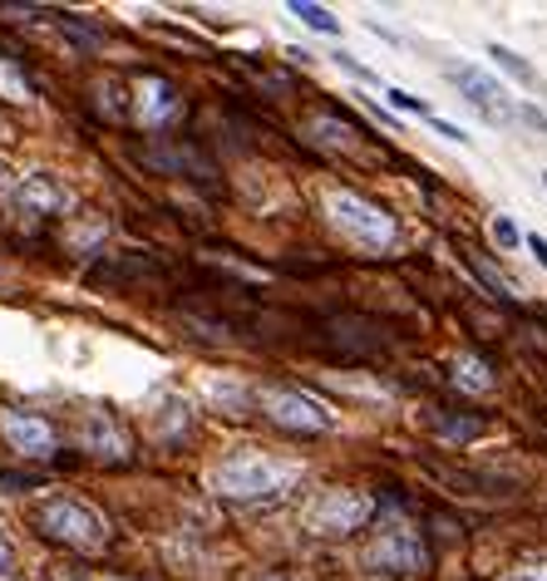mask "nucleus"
<instances>
[{"label":"nucleus","instance_id":"obj_19","mask_svg":"<svg viewBox=\"0 0 547 581\" xmlns=\"http://www.w3.org/2000/svg\"><path fill=\"white\" fill-rule=\"evenodd\" d=\"M493 241H498V247H518V227H513L508 217H498L493 222Z\"/></svg>","mask_w":547,"mask_h":581},{"label":"nucleus","instance_id":"obj_7","mask_svg":"<svg viewBox=\"0 0 547 581\" xmlns=\"http://www.w3.org/2000/svg\"><path fill=\"white\" fill-rule=\"evenodd\" d=\"M449 84H454V89L464 94V99L489 123H513V114H518V104L508 99V89H503V84L493 79L489 69H479V65H454V69H449Z\"/></svg>","mask_w":547,"mask_h":581},{"label":"nucleus","instance_id":"obj_21","mask_svg":"<svg viewBox=\"0 0 547 581\" xmlns=\"http://www.w3.org/2000/svg\"><path fill=\"white\" fill-rule=\"evenodd\" d=\"M528 251L538 257V267L547 271V237H538V232H533V237H528Z\"/></svg>","mask_w":547,"mask_h":581},{"label":"nucleus","instance_id":"obj_23","mask_svg":"<svg viewBox=\"0 0 547 581\" xmlns=\"http://www.w3.org/2000/svg\"><path fill=\"white\" fill-rule=\"evenodd\" d=\"M518 581H547V567H538V572H518Z\"/></svg>","mask_w":547,"mask_h":581},{"label":"nucleus","instance_id":"obj_20","mask_svg":"<svg viewBox=\"0 0 547 581\" xmlns=\"http://www.w3.org/2000/svg\"><path fill=\"white\" fill-rule=\"evenodd\" d=\"M429 123H435L439 133H444V139H454V143H473L464 129H459V123H449V119H439V114H429Z\"/></svg>","mask_w":547,"mask_h":581},{"label":"nucleus","instance_id":"obj_13","mask_svg":"<svg viewBox=\"0 0 547 581\" xmlns=\"http://www.w3.org/2000/svg\"><path fill=\"white\" fill-rule=\"evenodd\" d=\"M291 15L301 20V25H311L315 35H341V20L331 15V10H321V6H311V0H291Z\"/></svg>","mask_w":547,"mask_h":581},{"label":"nucleus","instance_id":"obj_17","mask_svg":"<svg viewBox=\"0 0 547 581\" xmlns=\"http://www.w3.org/2000/svg\"><path fill=\"white\" fill-rule=\"evenodd\" d=\"M435 429H439V434H444L449 443H464V439H479V434H483L479 419H444L439 409H435Z\"/></svg>","mask_w":547,"mask_h":581},{"label":"nucleus","instance_id":"obj_15","mask_svg":"<svg viewBox=\"0 0 547 581\" xmlns=\"http://www.w3.org/2000/svg\"><path fill=\"white\" fill-rule=\"evenodd\" d=\"M30 79L25 74H20L15 65H10V60H0V99H10V104H30Z\"/></svg>","mask_w":547,"mask_h":581},{"label":"nucleus","instance_id":"obj_1","mask_svg":"<svg viewBox=\"0 0 547 581\" xmlns=\"http://www.w3.org/2000/svg\"><path fill=\"white\" fill-rule=\"evenodd\" d=\"M301 478L297 463H281L271 453H257V449H242L223 469L213 473V488L223 493L227 503H271Z\"/></svg>","mask_w":547,"mask_h":581},{"label":"nucleus","instance_id":"obj_26","mask_svg":"<svg viewBox=\"0 0 547 581\" xmlns=\"http://www.w3.org/2000/svg\"><path fill=\"white\" fill-rule=\"evenodd\" d=\"M104 581H124V577H104Z\"/></svg>","mask_w":547,"mask_h":581},{"label":"nucleus","instance_id":"obj_16","mask_svg":"<svg viewBox=\"0 0 547 581\" xmlns=\"http://www.w3.org/2000/svg\"><path fill=\"white\" fill-rule=\"evenodd\" d=\"M104 439H109V449H114V453H124L119 429H114L104 415H89V434H84V449H89V453H94V449H104Z\"/></svg>","mask_w":547,"mask_h":581},{"label":"nucleus","instance_id":"obj_28","mask_svg":"<svg viewBox=\"0 0 547 581\" xmlns=\"http://www.w3.org/2000/svg\"><path fill=\"white\" fill-rule=\"evenodd\" d=\"M60 581H65V577H60Z\"/></svg>","mask_w":547,"mask_h":581},{"label":"nucleus","instance_id":"obj_25","mask_svg":"<svg viewBox=\"0 0 547 581\" xmlns=\"http://www.w3.org/2000/svg\"><path fill=\"white\" fill-rule=\"evenodd\" d=\"M261 581H281V577H261Z\"/></svg>","mask_w":547,"mask_h":581},{"label":"nucleus","instance_id":"obj_5","mask_svg":"<svg viewBox=\"0 0 547 581\" xmlns=\"http://www.w3.org/2000/svg\"><path fill=\"white\" fill-rule=\"evenodd\" d=\"M375 517V503L355 488H331L315 498V508L307 513V527L315 537H345V532H361L365 523Z\"/></svg>","mask_w":547,"mask_h":581},{"label":"nucleus","instance_id":"obj_3","mask_svg":"<svg viewBox=\"0 0 547 581\" xmlns=\"http://www.w3.org/2000/svg\"><path fill=\"white\" fill-rule=\"evenodd\" d=\"M425 567H429L425 537H419V527L399 523V517H390L365 547V572L375 577H419Z\"/></svg>","mask_w":547,"mask_h":581},{"label":"nucleus","instance_id":"obj_22","mask_svg":"<svg viewBox=\"0 0 547 581\" xmlns=\"http://www.w3.org/2000/svg\"><path fill=\"white\" fill-rule=\"evenodd\" d=\"M10 567H15V557H10V542L0 537V577H10Z\"/></svg>","mask_w":547,"mask_h":581},{"label":"nucleus","instance_id":"obj_14","mask_svg":"<svg viewBox=\"0 0 547 581\" xmlns=\"http://www.w3.org/2000/svg\"><path fill=\"white\" fill-rule=\"evenodd\" d=\"M489 60H498V69H508L518 84H528V89H538V69H533L523 55H513V50H503V45H489Z\"/></svg>","mask_w":547,"mask_h":581},{"label":"nucleus","instance_id":"obj_24","mask_svg":"<svg viewBox=\"0 0 547 581\" xmlns=\"http://www.w3.org/2000/svg\"><path fill=\"white\" fill-rule=\"evenodd\" d=\"M10 139V129H6V119H0V143H6Z\"/></svg>","mask_w":547,"mask_h":581},{"label":"nucleus","instance_id":"obj_11","mask_svg":"<svg viewBox=\"0 0 547 581\" xmlns=\"http://www.w3.org/2000/svg\"><path fill=\"white\" fill-rule=\"evenodd\" d=\"M311 139L315 143H325V148H355V123H345V119H335V114H315L311 119Z\"/></svg>","mask_w":547,"mask_h":581},{"label":"nucleus","instance_id":"obj_9","mask_svg":"<svg viewBox=\"0 0 547 581\" xmlns=\"http://www.w3.org/2000/svg\"><path fill=\"white\" fill-rule=\"evenodd\" d=\"M0 434L15 453H25V459H45V453H55V424L40 415H20V409H6L0 415Z\"/></svg>","mask_w":547,"mask_h":581},{"label":"nucleus","instance_id":"obj_27","mask_svg":"<svg viewBox=\"0 0 547 581\" xmlns=\"http://www.w3.org/2000/svg\"><path fill=\"white\" fill-rule=\"evenodd\" d=\"M543 187H547V173H543Z\"/></svg>","mask_w":547,"mask_h":581},{"label":"nucleus","instance_id":"obj_18","mask_svg":"<svg viewBox=\"0 0 547 581\" xmlns=\"http://www.w3.org/2000/svg\"><path fill=\"white\" fill-rule=\"evenodd\" d=\"M385 99H390L399 114H425V119H429V109L415 99V94H405V89H385Z\"/></svg>","mask_w":547,"mask_h":581},{"label":"nucleus","instance_id":"obj_6","mask_svg":"<svg viewBox=\"0 0 547 581\" xmlns=\"http://www.w3.org/2000/svg\"><path fill=\"white\" fill-rule=\"evenodd\" d=\"M257 405H261V415L277 419L281 429H301V434H325V429L335 424L331 409L315 405V399H311V395H301V389H281V385H271V389H261V395H257Z\"/></svg>","mask_w":547,"mask_h":581},{"label":"nucleus","instance_id":"obj_10","mask_svg":"<svg viewBox=\"0 0 547 581\" xmlns=\"http://www.w3.org/2000/svg\"><path fill=\"white\" fill-rule=\"evenodd\" d=\"M173 109H178L173 84L158 79V74H143L139 79V119L143 123H163V119H173Z\"/></svg>","mask_w":547,"mask_h":581},{"label":"nucleus","instance_id":"obj_8","mask_svg":"<svg viewBox=\"0 0 547 581\" xmlns=\"http://www.w3.org/2000/svg\"><path fill=\"white\" fill-rule=\"evenodd\" d=\"M10 207H15L20 217H30V222L60 217V213H69V187H60L50 173H30V177H20V183L10 187Z\"/></svg>","mask_w":547,"mask_h":581},{"label":"nucleus","instance_id":"obj_2","mask_svg":"<svg viewBox=\"0 0 547 581\" xmlns=\"http://www.w3.org/2000/svg\"><path fill=\"white\" fill-rule=\"evenodd\" d=\"M35 527L45 537H55V542L79 547V552H99V547L109 542V523H104V513H94L89 503H79V498H50V503H40Z\"/></svg>","mask_w":547,"mask_h":581},{"label":"nucleus","instance_id":"obj_4","mask_svg":"<svg viewBox=\"0 0 547 581\" xmlns=\"http://www.w3.org/2000/svg\"><path fill=\"white\" fill-rule=\"evenodd\" d=\"M325 213H331V222L345 232V237L361 241V247H390V241H395V217L385 213V207L365 203L361 193L335 187V193L325 197Z\"/></svg>","mask_w":547,"mask_h":581},{"label":"nucleus","instance_id":"obj_12","mask_svg":"<svg viewBox=\"0 0 547 581\" xmlns=\"http://www.w3.org/2000/svg\"><path fill=\"white\" fill-rule=\"evenodd\" d=\"M454 385L469 389V395H489L493 389V369L479 361V355H459L454 361Z\"/></svg>","mask_w":547,"mask_h":581}]
</instances>
